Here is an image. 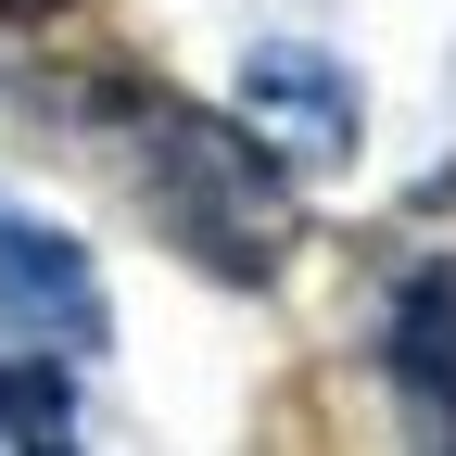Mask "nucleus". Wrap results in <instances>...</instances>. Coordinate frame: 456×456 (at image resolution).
<instances>
[{
  "mask_svg": "<svg viewBox=\"0 0 456 456\" xmlns=\"http://www.w3.org/2000/svg\"><path fill=\"white\" fill-rule=\"evenodd\" d=\"M0 13H64V0H0Z\"/></svg>",
  "mask_w": 456,
  "mask_h": 456,
  "instance_id": "423d86ee",
  "label": "nucleus"
},
{
  "mask_svg": "<svg viewBox=\"0 0 456 456\" xmlns=\"http://www.w3.org/2000/svg\"><path fill=\"white\" fill-rule=\"evenodd\" d=\"M127 152L152 178V216L178 228V254H203L216 279H279V254L305 241V203H292V165H279L241 114H203V102H127Z\"/></svg>",
  "mask_w": 456,
  "mask_h": 456,
  "instance_id": "f257e3e1",
  "label": "nucleus"
},
{
  "mask_svg": "<svg viewBox=\"0 0 456 456\" xmlns=\"http://www.w3.org/2000/svg\"><path fill=\"white\" fill-rule=\"evenodd\" d=\"M380 368L406 393V419L431 456H456V266H419L393 292V330H380Z\"/></svg>",
  "mask_w": 456,
  "mask_h": 456,
  "instance_id": "20e7f679",
  "label": "nucleus"
},
{
  "mask_svg": "<svg viewBox=\"0 0 456 456\" xmlns=\"http://www.w3.org/2000/svg\"><path fill=\"white\" fill-rule=\"evenodd\" d=\"M0 456H89L77 444V380L51 355H0Z\"/></svg>",
  "mask_w": 456,
  "mask_h": 456,
  "instance_id": "39448f33",
  "label": "nucleus"
},
{
  "mask_svg": "<svg viewBox=\"0 0 456 456\" xmlns=\"http://www.w3.org/2000/svg\"><path fill=\"white\" fill-rule=\"evenodd\" d=\"M241 127L279 152V165H342L355 152V89H342V64L330 51H254L241 64Z\"/></svg>",
  "mask_w": 456,
  "mask_h": 456,
  "instance_id": "f03ea898",
  "label": "nucleus"
},
{
  "mask_svg": "<svg viewBox=\"0 0 456 456\" xmlns=\"http://www.w3.org/2000/svg\"><path fill=\"white\" fill-rule=\"evenodd\" d=\"M0 317L38 330V342H102V279H89V254H77L51 216H13V203H0Z\"/></svg>",
  "mask_w": 456,
  "mask_h": 456,
  "instance_id": "7ed1b4c3",
  "label": "nucleus"
}]
</instances>
